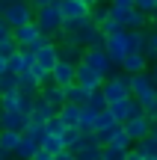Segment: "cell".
Wrapping results in <instances>:
<instances>
[{"label":"cell","instance_id":"6da1fadb","mask_svg":"<svg viewBox=\"0 0 157 160\" xmlns=\"http://www.w3.org/2000/svg\"><path fill=\"white\" fill-rule=\"evenodd\" d=\"M33 21H36V27L42 30V36L56 39L59 30H62V12H59L56 3H45V6H39V9L33 12Z\"/></svg>","mask_w":157,"mask_h":160},{"label":"cell","instance_id":"7a4b0ae2","mask_svg":"<svg viewBox=\"0 0 157 160\" xmlns=\"http://www.w3.org/2000/svg\"><path fill=\"white\" fill-rule=\"evenodd\" d=\"M130 95L136 98L140 107H148L151 101H157V83L148 71H136L130 74Z\"/></svg>","mask_w":157,"mask_h":160},{"label":"cell","instance_id":"3957f363","mask_svg":"<svg viewBox=\"0 0 157 160\" xmlns=\"http://www.w3.org/2000/svg\"><path fill=\"white\" fill-rule=\"evenodd\" d=\"M101 92H104L107 104L119 101V98H128V95H130V74H128V71H122V74H116V71H113L110 77H104Z\"/></svg>","mask_w":157,"mask_h":160},{"label":"cell","instance_id":"277c9868","mask_svg":"<svg viewBox=\"0 0 157 160\" xmlns=\"http://www.w3.org/2000/svg\"><path fill=\"white\" fill-rule=\"evenodd\" d=\"M77 62H86L89 68H95L101 77H110L113 68H116V65H113V59L107 57L104 48H86V51H83V57L77 59Z\"/></svg>","mask_w":157,"mask_h":160},{"label":"cell","instance_id":"5b68a950","mask_svg":"<svg viewBox=\"0 0 157 160\" xmlns=\"http://www.w3.org/2000/svg\"><path fill=\"white\" fill-rule=\"evenodd\" d=\"M33 6L27 3V0H9V3L3 6V12H0V18H3L9 27H18V24H24V21H30L33 18Z\"/></svg>","mask_w":157,"mask_h":160},{"label":"cell","instance_id":"8992f818","mask_svg":"<svg viewBox=\"0 0 157 160\" xmlns=\"http://www.w3.org/2000/svg\"><path fill=\"white\" fill-rule=\"evenodd\" d=\"M33 53H36V65H42V68L51 71L53 62L59 59V45H56V39H47V36H42L39 45L33 48Z\"/></svg>","mask_w":157,"mask_h":160},{"label":"cell","instance_id":"52a82bcc","mask_svg":"<svg viewBox=\"0 0 157 160\" xmlns=\"http://www.w3.org/2000/svg\"><path fill=\"white\" fill-rule=\"evenodd\" d=\"M104 51H107V57L113 59V65H119V62H122V57L130 51V36H128V30H119V33L107 36Z\"/></svg>","mask_w":157,"mask_h":160},{"label":"cell","instance_id":"ba28073f","mask_svg":"<svg viewBox=\"0 0 157 160\" xmlns=\"http://www.w3.org/2000/svg\"><path fill=\"white\" fill-rule=\"evenodd\" d=\"M71 36H74V39L80 42L83 48H104V42H107V36L101 33V27H95L89 18H86V21H83L80 27L71 33Z\"/></svg>","mask_w":157,"mask_h":160},{"label":"cell","instance_id":"9c48e42d","mask_svg":"<svg viewBox=\"0 0 157 160\" xmlns=\"http://www.w3.org/2000/svg\"><path fill=\"white\" fill-rule=\"evenodd\" d=\"M12 39L18 42V48H36V45H39V39H42V30L36 27V21L30 18V21L12 27Z\"/></svg>","mask_w":157,"mask_h":160},{"label":"cell","instance_id":"30bf717a","mask_svg":"<svg viewBox=\"0 0 157 160\" xmlns=\"http://www.w3.org/2000/svg\"><path fill=\"white\" fill-rule=\"evenodd\" d=\"M107 110H110V116L122 125V122H128L130 116H136V113H142V107L136 104V98L134 95H128V98H119V101H113V104H107Z\"/></svg>","mask_w":157,"mask_h":160},{"label":"cell","instance_id":"8fae6325","mask_svg":"<svg viewBox=\"0 0 157 160\" xmlns=\"http://www.w3.org/2000/svg\"><path fill=\"white\" fill-rule=\"evenodd\" d=\"M74 65H77V62H71V59L59 57L56 62H53V68H51V83H56V86L74 83Z\"/></svg>","mask_w":157,"mask_h":160},{"label":"cell","instance_id":"7c38bea8","mask_svg":"<svg viewBox=\"0 0 157 160\" xmlns=\"http://www.w3.org/2000/svg\"><path fill=\"white\" fill-rule=\"evenodd\" d=\"M74 83L86 86V89H98V86L104 83V77H101L95 68H89L86 62H77V65H74Z\"/></svg>","mask_w":157,"mask_h":160},{"label":"cell","instance_id":"4fadbf2b","mask_svg":"<svg viewBox=\"0 0 157 160\" xmlns=\"http://www.w3.org/2000/svg\"><path fill=\"white\" fill-rule=\"evenodd\" d=\"M122 128L130 133V139L136 142V139H142L148 131H151V122H148V116H145V113H136V116H130L128 122H122Z\"/></svg>","mask_w":157,"mask_h":160},{"label":"cell","instance_id":"5bb4252c","mask_svg":"<svg viewBox=\"0 0 157 160\" xmlns=\"http://www.w3.org/2000/svg\"><path fill=\"white\" fill-rule=\"evenodd\" d=\"M119 68L128 71V74H136V71H148V57L142 51H128L119 62Z\"/></svg>","mask_w":157,"mask_h":160},{"label":"cell","instance_id":"9a60e30c","mask_svg":"<svg viewBox=\"0 0 157 160\" xmlns=\"http://www.w3.org/2000/svg\"><path fill=\"white\" fill-rule=\"evenodd\" d=\"M39 98H42V101H45V104H51L53 110H59V107H62V104H65V92H62V86L51 83V80L39 86Z\"/></svg>","mask_w":157,"mask_h":160},{"label":"cell","instance_id":"2e32d148","mask_svg":"<svg viewBox=\"0 0 157 160\" xmlns=\"http://www.w3.org/2000/svg\"><path fill=\"white\" fill-rule=\"evenodd\" d=\"M59 12H62V21H74V18H89V6L83 0H59Z\"/></svg>","mask_w":157,"mask_h":160},{"label":"cell","instance_id":"e0dca14e","mask_svg":"<svg viewBox=\"0 0 157 160\" xmlns=\"http://www.w3.org/2000/svg\"><path fill=\"white\" fill-rule=\"evenodd\" d=\"M42 148V142L39 139H33V137H27V133L21 131V139H18V145H15V151H12V157H21V160H30L36 154V151Z\"/></svg>","mask_w":157,"mask_h":160},{"label":"cell","instance_id":"ac0fdd59","mask_svg":"<svg viewBox=\"0 0 157 160\" xmlns=\"http://www.w3.org/2000/svg\"><path fill=\"white\" fill-rule=\"evenodd\" d=\"M59 139H62V145L68 151H77V148H80V142H83V131L77 125H65L62 133H59Z\"/></svg>","mask_w":157,"mask_h":160},{"label":"cell","instance_id":"d6986e66","mask_svg":"<svg viewBox=\"0 0 157 160\" xmlns=\"http://www.w3.org/2000/svg\"><path fill=\"white\" fill-rule=\"evenodd\" d=\"M62 92H65V101L83 107V104L89 101V92L92 89H86V86H80V83H68V86H62Z\"/></svg>","mask_w":157,"mask_h":160},{"label":"cell","instance_id":"ffe728a7","mask_svg":"<svg viewBox=\"0 0 157 160\" xmlns=\"http://www.w3.org/2000/svg\"><path fill=\"white\" fill-rule=\"evenodd\" d=\"M27 116H21L18 110H3V116H0V128H9V131H24V125H27Z\"/></svg>","mask_w":157,"mask_h":160},{"label":"cell","instance_id":"44dd1931","mask_svg":"<svg viewBox=\"0 0 157 160\" xmlns=\"http://www.w3.org/2000/svg\"><path fill=\"white\" fill-rule=\"evenodd\" d=\"M51 116H56V110L51 107V104H45L42 98H36V104H33V113H30V122H39V125H45Z\"/></svg>","mask_w":157,"mask_h":160},{"label":"cell","instance_id":"7402d4cb","mask_svg":"<svg viewBox=\"0 0 157 160\" xmlns=\"http://www.w3.org/2000/svg\"><path fill=\"white\" fill-rule=\"evenodd\" d=\"M56 116L62 119V125H77V122H80V107L71 104V101H65L62 107L56 110Z\"/></svg>","mask_w":157,"mask_h":160},{"label":"cell","instance_id":"603a6c76","mask_svg":"<svg viewBox=\"0 0 157 160\" xmlns=\"http://www.w3.org/2000/svg\"><path fill=\"white\" fill-rule=\"evenodd\" d=\"M18 139H21V131H9V128H0V148H3L6 154H12V151H15Z\"/></svg>","mask_w":157,"mask_h":160},{"label":"cell","instance_id":"cb8c5ba5","mask_svg":"<svg viewBox=\"0 0 157 160\" xmlns=\"http://www.w3.org/2000/svg\"><path fill=\"white\" fill-rule=\"evenodd\" d=\"M110 145H116V148H125V151H128L130 145H134V139H130V133L125 131L122 125H116V128H113V133H110Z\"/></svg>","mask_w":157,"mask_h":160},{"label":"cell","instance_id":"d4e9b609","mask_svg":"<svg viewBox=\"0 0 157 160\" xmlns=\"http://www.w3.org/2000/svg\"><path fill=\"white\" fill-rule=\"evenodd\" d=\"M98 113H101V110L83 104V107H80V122H77V128H80V131H92V128H95V116H98Z\"/></svg>","mask_w":157,"mask_h":160},{"label":"cell","instance_id":"484cf974","mask_svg":"<svg viewBox=\"0 0 157 160\" xmlns=\"http://www.w3.org/2000/svg\"><path fill=\"white\" fill-rule=\"evenodd\" d=\"M116 125H119V122L110 116V110H101V113L95 116V128H92V131H113Z\"/></svg>","mask_w":157,"mask_h":160},{"label":"cell","instance_id":"4316f807","mask_svg":"<svg viewBox=\"0 0 157 160\" xmlns=\"http://www.w3.org/2000/svg\"><path fill=\"white\" fill-rule=\"evenodd\" d=\"M110 18V6H101V3H95V6H89V21L95 24V27H101V24Z\"/></svg>","mask_w":157,"mask_h":160},{"label":"cell","instance_id":"83f0119b","mask_svg":"<svg viewBox=\"0 0 157 160\" xmlns=\"http://www.w3.org/2000/svg\"><path fill=\"white\" fill-rule=\"evenodd\" d=\"M24 68H27V62H24V53H21V51H15V53H9V57H6V71L21 74Z\"/></svg>","mask_w":157,"mask_h":160},{"label":"cell","instance_id":"f1b7e54d","mask_svg":"<svg viewBox=\"0 0 157 160\" xmlns=\"http://www.w3.org/2000/svg\"><path fill=\"white\" fill-rule=\"evenodd\" d=\"M134 145L142 151V154H151V157L157 154V137H154V133H145V137H142V139H136Z\"/></svg>","mask_w":157,"mask_h":160},{"label":"cell","instance_id":"f546056e","mask_svg":"<svg viewBox=\"0 0 157 160\" xmlns=\"http://www.w3.org/2000/svg\"><path fill=\"white\" fill-rule=\"evenodd\" d=\"M42 148L51 151V154H56V151H62L65 145H62V139H59L56 133H45V137H42Z\"/></svg>","mask_w":157,"mask_h":160},{"label":"cell","instance_id":"4dcf8cb0","mask_svg":"<svg viewBox=\"0 0 157 160\" xmlns=\"http://www.w3.org/2000/svg\"><path fill=\"white\" fill-rule=\"evenodd\" d=\"M125 154H128V151H125V148H116V145H110V142H107V145H101V160H125Z\"/></svg>","mask_w":157,"mask_h":160},{"label":"cell","instance_id":"1f68e13d","mask_svg":"<svg viewBox=\"0 0 157 160\" xmlns=\"http://www.w3.org/2000/svg\"><path fill=\"white\" fill-rule=\"evenodd\" d=\"M12 89H18V74L3 71V74H0V95H3V92H12Z\"/></svg>","mask_w":157,"mask_h":160},{"label":"cell","instance_id":"d6a6232c","mask_svg":"<svg viewBox=\"0 0 157 160\" xmlns=\"http://www.w3.org/2000/svg\"><path fill=\"white\" fill-rule=\"evenodd\" d=\"M27 71H30V77L36 80V86H42V83H47V80H51V71H47V68H42V65H36V62L30 65Z\"/></svg>","mask_w":157,"mask_h":160},{"label":"cell","instance_id":"836d02e7","mask_svg":"<svg viewBox=\"0 0 157 160\" xmlns=\"http://www.w3.org/2000/svg\"><path fill=\"white\" fill-rule=\"evenodd\" d=\"M0 107L3 110H18V89L3 92V95H0Z\"/></svg>","mask_w":157,"mask_h":160},{"label":"cell","instance_id":"e575fe53","mask_svg":"<svg viewBox=\"0 0 157 160\" xmlns=\"http://www.w3.org/2000/svg\"><path fill=\"white\" fill-rule=\"evenodd\" d=\"M62 119H59V116H51V119H47L45 122V133H56V137H59V133H62Z\"/></svg>","mask_w":157,"mask_h":160},{"label":"cell","instance_id":"d590c367","mask_svg":"<svg viewBox=\"0 0 157 160\" xmlns=\"http://www.w3.org/2000/svg\"><path fill=\"white\" fill-rule=\"evenodd\" d=\"M142 53H145L148 59L157 57V30H154V33H148V42H145V51H142Z\"/></svg>","mask_w":157,"mask_h":160},{"label":"cell","instance_id":"8d00e7d4","mask_svg":"<svg viewBox=\"0 0 157 160\" xmlns=\"http://www.w3.org/2000/svg\"><path fill=\"white\" fill-rule=\"evenodd\" d=\"M119 30H125V27L116 21V18H107V21L101 24V33H104V36H113V33H119Z\"/></svg>","mask_w":157,"mask_h":160},{"label":"cell","instance_id":"74e56055","mask_svg":"<svg viewBox=\"0 0 157 160\" xmlns=\"http://www.w3.org/2000/svg\"><path fill=\"white\" fill-rule=\"evenodd\" d=\"M15 51H18V42L12 39V36L9 39H0V53H3V57H9V53H15Z\"/></svg>","mask_w":157,"mask_h":160},{"label":"cell","instance_id":"f35d334b","mask_svg":"<svg viewBox=\"0 0 157 160\" xmlns=\"http://www.w3.org/2000/svg\"><path fill=\"white\" fill-rule=\"evenodd\" d=\"M134 6V0H110V12H125Z\"/></svg>","mask_w":157,"mask_h":160},{"label":"cell","instance_id":"ab89813d","mask_svg":"<svg viewBox=\"0 0 157 160\" xmlns=\"http://www.w3.org/2000/svg\"><path fill=\"white\" fill-rule=\"evenodd\" d=\"M134 6H136V9H142V12L148 15V12H151L154 6H157V0H134Z\"/></svg>","mask_w":157,"mask_h":160},{"label":"cell","instance_id":"60d3db41","mask_svg":"<svg viewBox=\"0 0 157 160\" xmlns=\"http://www.w3.org/2000/svg\"><path fill=\"white\" fill-rule=\"evenodd\" d=\"M142 113L148 116V122H157V101H151L148 107H142Z\"/></svg>","mask_w":157,"mask_h":160},{"label":"cell","instance_id":"b9f144b4","mask_svg":"<svg viewBox=\"0 0 157 160\" xmlns=\"http://www.w3.org/2000/svg\"><path fill=\"white\" fill-rule=\"evenodd\" d=\"M53 160H77V157H74V151L62 148V151H56V154H53Z\"/></svg>","mask_w":157,"mask_h":160},{"label":"cell","instance_id":"7bdbcfd3","mask_svg":"<svg viewBox=\"0 0 157 160\" xmlns=\"http://www.w3.org/2000/svg\"><path fill=\"white\" fill-rule=\"evenodd\" d=\"M30 160H53V154H51V151H45V148H39V151H36V154L30 157Z\"/></svg>","mask_w":157,"mask_h":160},{"label":"cell","instance_id":"ee69618b","mask_svg":"<svg viewBox=\"0 0 157 160\" xmlns=\"http://www.w3.org/2000/svg\"><path fill=\"white\" fill-rule=\"evenodd\" d=\"M9 36H12V27L3 21V18H0V39H9Z\"/></svg>","mask_w":157,"mask_h":160},{"label":"cell","instance_id":"f6af8a7d","mask_svg":"<svg viewBox=\"0 0 157 160\" xmlns=\"http://www.w3.org/2000/svg\"><path fill=\"white\" fill-rule=\"evenodd\" d=\"M30 6H33V9H39V6H45V3H51V0H27Z\"/></svg>","mask_w":157,"mask_h":160},{"label":"cell","instance_id":"bcb514c9","mask_svg":"<svg viewBox=\"0 0 157 160\" xmlns=\"http://www.w3.org/2000/svg\"><path fill=\"white\" fill-rule=\"evenodd\" d=\"M148 74H151V77L157 80V57H154V65H151V68H148Z\"/></svg>","mask_w":157,"mask_h":160},{"label":"cell","instance_id":"7dc6e473","mask_svg":"<svg viewBox=\"0 0 157 160\" xmlns=\"http://www.w3.org/2000/svg\"><path fill=\"white\" fill-rule=\"evenodd\" d=\"M3 71H6V57L0 53V74H3Z\"/></svg>","mask_w":157,"mask_h":160},{"label":"cell","instance_id":"c3c4849f","mask_svg":"<svg viewBox=\"0 0 157 160\" xmlns=\"http://www.w3.org/2000/svg\"><path fill=\"white\" fill-rule=\"evenodd\" d=\"M83 3H86V6H95V3H101V0H83Z\"/></svg>","mask_w":157,"mask_h":160},{"label":"cell","instance_id":"681fc988","mask_svg":"<svg viewBox=\"0 0 157 160\" xmlns=\"http://www.w3.org/2000/svg\"><path fill=\"white\" fill-rule=\"evenodd\" d=\"M51 3H59V0H51Z\"/></svg>","mask_w":157,"mask_h":160},{"label":"cell","instance_id":"f907efd6","mask_svg":"<svg viewBox=\"0 0 157 160\" xmlns=\"http://www.w3.org/2000/svg\"><path fill=\"white\" fill-rule=\"evenodd\" d=\"M0 116H3V107H0Z\"/></svg>","mask_w":157,"mask_h":160},{"label":"cell","instance_id":"816d5d0a","mask_svg":"<svg viewBox=\"0 0 157 160\" xmlns=\"http://www.w3.org/2000/svg\"><path fill=\"white\" fill-rule=\"evenodd\" d=\"M3 160H9V157H3Z\"/></svg>","mask_w":157,"mask_h":160},{"label":"cell","instance_id":"f5cc1de1","mask_svg":"<svg viewBox=\"0 0 157 160\" xmlns=\"http://www.w3.org/2000/svg\"><path fill=\"white\" fill-rule=\"evenodd\" d=\"M154 83H157V80H154Z\"/></svg>","mask_w":157,"mask_h":160}]
</instances>
